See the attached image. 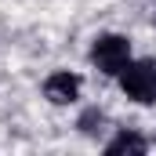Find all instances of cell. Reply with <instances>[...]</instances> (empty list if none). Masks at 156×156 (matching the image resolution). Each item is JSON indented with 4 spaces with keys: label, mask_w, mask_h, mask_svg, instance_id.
<instances>
[{
    "label": "cell",
    "mask_w": 156,
    "mask_h": 156,
    "mask_svg": "<svg viewBox=\"0 0 156 156\" xmlns=\"http://www.w3.org/2000/svg\"><path fill=\"white\" fill-rule=\"evenodd\" d=\"M120 87L131 102L138 105H153L156 102V62L142 58V62H127L120 69Z\"/></svg>",
    "instance_id": "obj_1"
},
{
    "label": "cell",
    "mask_w": 156,
    "mask_h": 156,
    "mask_svg": "<svg viewBox=\"0 0 156 156\" xmlns=\"http://www.w3.org/2000/svg\"><path fill=\"white\" fill-rule=\"evenodd\" d=\"M91 62L109 73V76H120V69L131 62V40L120 37V33H102V37L91 44Z\"/></svg>",
    "instance_id": "obj_2"
},
{
    "label": "cell",
    "mask_w": 156,
    "mask_h": 156,
    "mask_svg": "<svg viewBox=\"0 0 156 156\" xmlns=\"http://www.w3.org/2000/svg\"><path fill=\"white\" fill-rule=\"evenodd\" d=\"M80 87H83V80H80L76 73L58 69V73H51V76L44 80V98H47L51 105H69V102L80 98Z\"/></svg>",
    "instance_id": "obj_3"
},
{
    "label": "cell",
    "mask_w": 156,
    "mask_h": 156,
    "mask_svg": "<svg viewBox=\"0 0 156 156\" xmlns=\"http://www.w3.org/2000/svg\"><path fill=\"white\" fill-rule=\"evenodd\" d=\"M145 149H149V142L142 134H134V131H120L116 138L105 145V153H145Z\"/></svg>",
    "instance_id": "obj_4"
}]
</instances>
